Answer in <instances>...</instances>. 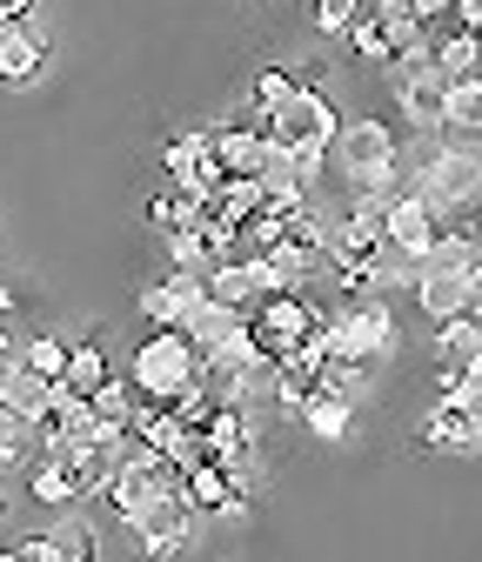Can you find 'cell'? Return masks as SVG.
Wrapping results in <instances>:
<instances>
[{"mask_svg": "<svg viewBox=\"0 0 482 562\" xmlns=\"http://www.w3.org/2000/svg\"><path fill=\"white\" fill-rule=\"evenodd\" d=\"M395 348V315L369 295H349V308L322 315V356H341V362H382Z\"/></svg>", "mask_w": 482, "mask_h": 562, "instance_id": "6da1fadb", "label": "cell"}, {"mask_svg": "<svg viewBox=\"0 0 482 562\" xmlns=\"http://www.w3.org/2000/svg\"><path fill=\"white\" fill-rule=\"evenodd\" d=\"M322 328V308L302 295V289H282V295H261L248 302V341L261 348L268 362H289L295 348Z\"/></svg>", "mask_w": 482, "mask_h": 562, "instance_id": "7a4b0ae2", "label": "cell"}, {"mask_svg": "<svg viewBox=\"0 0 482 562\" xmlns=\"http://www.w3.org/2000/svg\"><path fill=\"white\" fill-rule=\"evenodd\" d=\"M402 188L416 194L436 222H456V215L469 222V215H475V194H482V168H475L469 155H442V148H436V155H429L416 175H408Z\"/></svg>", "mask_w": 482, "mask_h": 562, "instance_id": "3957f363", "label": "cell"}, {"mask_svg": "<svg viewBox=\"0 0 482 562\" xmlns=\"http://www.w3.org/2000/svg\"><path fill=\"white\" fill-rule=\"evenodd\" d=\"M201 375V356L188 348V335L181 328H155L142 348H134V369H127V382L142 389L148 402H168L175 389H188Z\"/></svg>", "mask_w": 482, "mask_h": 562, "instance_id": "277c9868", "label": "cell"}, {"mask_svg": "<svg viewBox=\"0 0 482 562\" xmlns=\"http://www.w3.org/2000/svg\"><path fill=\"white\" fill-rule=\"evenodd\" d=\"M382 81H389V94H395V108H402V121L408 127H436L442 121V75H436V67H429V41L423 47H408V54H395L389 67H382Z\"/></svg>", "mask_w": 482, "mask_h": 562, "instance_id": "5b68a950", "label": "cell"}, {"mask_svg": "<svg viewBox=\"0 0 482 562\" xmlns=\"http://www.w3.org/2000/svg\"><path fill=\"white\" fill-rule=\"evenodd\" d=\"M261 121H268V140H289V148H328L335 127H341L335 101H328L322 88H309V81L289 94V108H282V114H261Z\"/></svg>", "mask_w": 482, "mask_h": 562, "instance_id": "8992f818", "label": "cell"}, {"mask_svg": "<svg viewBox=\"0 0 482 562\" xmlns=\"http://www.w3.org/2000/svg\"><path fill=\"white\" fill-rule=\"evenodd\" d=\"M194 509L181 503V496H161V503H148L142 516H134L127 529H134V542H142V555H155V562H168V555H181L188 542H194Z\"/></svg>", "mask_w": 482, "mask_h": 562, "instance_id": "52a82bcc", "label": "cell"}, {"mask_svg": "<svg viewBox=\"0 0 482 562\" xmlns=\"http://www.w3.org/2000/svg\"><path fill=\"white\" fill-rule=\"evenodd\" d=\"M181 503L194 516H248V488L222 469V462H194L181 475Z\"/></svg>", "mask_w": 482, "mask_h": 562, "instance_id": "ba28073f", "label": "cell"}, {"mask_svg": "<svg viewBox=\"0 0 482 562\" xmlns=\"http://www.w3.org/2000/svg\"><path fill=\"white\" fill-rule=\"evenodd\" d=\"M436 228H442V222H436V215H429V207L408 194V188H395V194H389V207H382V241H389V248H402L416 268H423V255H429Z\"/></svg>", "mask_w": 482, "mask_h": 562, "instance_id": "9c48e42d", "label": "cell"}, {"mask_svg": "<svg viewBox=\"0 0 482 562\" xmlns=\"http://www.w3.org/2000/svg\"><path fill=\"white\" fill-rule=\"evenodd\" d=\"M41 67H47V34L41 21H0V81L8 88H34L41 81Z\"/></svg>", "mask_w": 482, "mask_h": 562, "instance_id": "30bf717a", "label": "cell"}, {"mask_svg": "<svg viewBox=\"0 0 482 562\" xmlns=\"http://www.w3.org/2000/svg\"><path fill=\"white\" fill-rule=\"evenodd\" d=\"M161 168H168V188H181V194H209L215 181H222V168H215V155H209V127H194V134H175L168 140V155H161Z\"/></svg>", "mask_w": 482, "mask_h": 562, "instance_id": "8fae6325", "label": "cell"}, {"mask_svg": "<svg viewBox=\"0 0 482 562\" xmlns=\"http://www.w3.org/2000/svg\"><path fill=\"white\" fill-rule=\"evenodd\" d=\"M475 295H482L475 268H416V302H423L429 322H449V315L475 308Z\"/></svg>", "mask_w": 482, "mask_h": 562, "instance_id": "7c38bea8", "label": "cell"}, {"mask_svg": "<svg viewBox=\"0 0 482 562\" xmlns=\"http://www.w3.org/2000/svg\"><path fill=\"white\" fill-rule=\"evenodd\" d=\"M261 140H268V121H261V114H248V121L209 127V155H215V168H222V175H255Z\"/></svg>", "mask_w": 482, "mask_h": 562, "instance_id": "4fadbf2b", "label": "cell"}, {"mask_svg": "<svg viewBox=\"0 0 482 562\" xmlns=\"http://www.w3.org/2000/svg\"><path fill=\"white\" fill-rule=\"evenodd\" d=\"M194 302H201V274L168 268L161 281H148V289H142V322H155V328H181Z\"/></svg>", "mask_w": 482, "mask_h": 562, "instance_id": "5bb4252c", "label": "cell"}, {"mask_svg": "<svg viewBox=\"0 0 482 562\" xmlns=\"http://www.w3.org/2000/svg\"><path fill=\"white\" fill-rule=\"evenodd\" d=\"M423 449H436V456H475L482 449V422H475V408H449V402H436L429 408V422H423Z\"/></svg>", "mask_w": 482, "mask_h": 562, "instance_id": "9a60e30c", "label": "cell"}, {"mask_svg": "<svg viewBox=\"0 0 482 562\" xmlns=\"http://www.w3.org/2000/svg\"><path fill=\"white\" fill-rule=\"evenodd\" d=\"M235 328H248V308H222V302H209V295H201V302L188 308V322H181V335H188V348H194V356H209V348H222Z\"/></svg>", "mask_w": 482, "mask_h": 562, "instance_id": "2e32d148", "label": "cell"}, {"mask_svg": "<svg viewBox=\"0 0 482 562\" xmlns=\"http://www.w3.org/2000/svg\"><path fill=\"white\" fill-rule=\"evenodd\" d=\"M375 389V362H341V356H322L315 362V395H335V402H362Z\"/></svg>", "mask_w": 482, "mask_h": 562, "instance_id": "e0dca14e", "label": "cell"}, {"mask_svg": "<svg viewBox=\"0 0 482 562\" xmlns=\"http://www.w3.org/2000/svg\"><path fill=\"white\" fill-rule=\"evenodd\" d=\"M295 422H302L315 442H349V436H356V408L335 402V395H309V402L295 408Z\"/></svg>", "mask_w": 482, "mask_h": 562, "instance_id": "ac0fdd59", "label": "cell"}, {"mask_svg": "<svg viewBox=\"0 0 482 562\" xmlns=\"http://www.w3.org/2000/svg\"><path fill=\"white\" fill-rule=\"evenodd\" d=\"M442 335H436V348H442V362H482V315L475 308H462V315H449V322H436Z\"/></svg>", "mask_w": 482, "mask_h": 562, "instance_id": "d6986e66", "label": "cell"}, {"mask_svg": "<svg viewBox=\"0 0 482 562\" xmlns=\"http://www.w3.org/2000/svg\"><path fill=\"white\" fill-rule=\"evenodd\" d=\"M108 382V356L94 341H67V369H60V389H75V395H94Z\"/></svg>", "mask_w": 482, "mask_h": 562, "instance_id": "ffe728a7", "label": "cell"}, {"mask_svg": "<svg viewBox=\"0 0 482 562\" xmlns=\"http://www.w3.org/2000/svg\"><path fill=\"white\" fill-rule=\"evenodd\" d=\"M475 60H482L475 34H449V41H436V47H429V67H436L442 81H482V75H475Z\"/></svg>", "mask_w": 482, "mask_h": 562, "instance_id": "44dd1931", "label": "cell"}, {"mask_svg": "<svg viewBox=\"0 0 482 562\" xmlns=\"http://www.w3.org/2000/svg\"><path fill=\"white\" fill-rule=\"evenodd\" d=\"M134 408H142V389H134V382H121V375H108V382L88 395V415H94V422H114V429H127V422H134Z\"/></svg>", "mask_w": 482, "mask_h": 562, "instance_id": "7402d4cb", "label": "cell"}, {"mask_svg": "<svg viewBox=\"0 0 482 562\" xmlns=\"http://www.w3.org/2000/svg\"><path fill=\"white\" fill-rule=\"evenodd\" d=\"M436 402H449V408H482V369H475V362H442Z\"/></svg>", "mask_w": 482, "mask_h": 562, "instance_id": "603a6c76", "label": "cell"}, {"mask_svg": "<svg viewBox=\"0 0 482 562\" xmlns=\"http://www.w3.org/2000/svg\"><path fill=\"white\" fill-rule=\"evenodd\" d=\"M21 369L41 375V382H60V369H67V341H60V335H21Z\"/></svg>", "mask_w": 482, "mask_h": 562, "instance_id": "cb8c5ba5", "label": "cell"}, {"mask_svg": "<svg viewBox=\"0 0 482 562\" xmlns=\"http://www.w3.org/2000/svg\"><path fill=\"white\" fill-rule=\"evenodd\" d=\"M41 442H34V422L21 415V408H8L0 402V469H14V462H27Z\"/></svg>", "mask_w": 482, "mask_h": 562, "instance_id": "d4e9b609", "label": "cell"}, {"mask_svg": "<svg viewBox=\"0 0 482 562\" xmlns=\"http://www.w3.org/2000/svg\"><path fill=\"white\" fill-rule=\"evenodd\" d=\"M148 222H155L161 235H181V228H194V222H201V201H194V194H181V188H168V194H155V201H148Z\"/></svg>", "mask_w": 482, "mask_h": 562, "instance_id": "484cf974", "label": "cell"}, {"mask_svg": "<svg viewBox=\"0 0 482 562\" xmlns=\"http://www.w3.org/2000/svg\"><path fill=\"white\" fill-rule=\"evenodd\" d=\"M423 268H475V228H436Z\"/></svg>", "mask_w": 482, "mask_h": 562, "instance_id": "4316f807", "label": "cell"}, {"mask_svg": "<svg viewBox=\"0 0 482 562\" xmlns=\"http://www.w3.org/2000/svg\"><path fill=\"white\" fill-rule=\"evenodd\" d=\"M295 88L302 75H289V67H255V114H282Z\"/></svg>", "mask_w": 482, "mask_h": 562, "instance_id": "83f0119b", "label": "cell"}, {"mask_svg": "<svg viewBox=\"0 0 482 562\" xmlns=\"http://www.w3.org/2000/svg\"><path fill=\"white\" fill-rule=\"evenodd\" d=\"M47 536H54V562H94V555H101L94 522H60V529H47Z\"/></svg>", "mask_w": 482, "mask_h": 562, "instance_id": "f1b7e54d", "label": "cell"}, {"mask_svg": "<svg viewBox=\"0 0 482 562\" xmlns=\"http://www.w3.org/2000/svg\"><path fill=\"white\" fill-rule=\"evenodd\" d=\"M168 241V261L181 268V274H209L215 268V255H209V241H201L194 228H181V235H161Z\"/></svg>", "mask_w": 482, "mask_h": 562, "instance_id": "f546056e", "label": "cell"}, {"mask_svg": "<svg viewBox=\"0 0 482 562\" xmlns=\"http://www.w3.org/2000/svg\"><path fill=\"white\" fill-rule=\"evenodd\" d=\"M309 8H315V27L322 34H349L362 21V0H309Z\"/></svg>", "mask_w": 482, "mask_h": 562, "instance_id": "4dcf8cb0", "label": "cell"}, {"mask_svg": "<svg viewBox=\"0 0 482 562\" xmlns=\"http://www.w3.org/2000/svg\"><path fill=\"white\" fill-rule=\"evenodd\" d=\"M34 14V0H0V21H27Z\"/></svg>", "mask_w": 482, "mask_h": 562, "instance_id": "1f68e13d", "label": "cell"}, {"mask_svg": "<svg viewBox=\"0 0 482 562\" xmlns=\"http://www.w3.org/2000/svg\"><path fill=\"white\" fill-rule=\"evenodd\" d=\"M0 328H14V289L0 281Z\"/></svg>", "mask_w": 482, "mask_h": 562, "instance_id": "d6a6232c", "label": "cell"}, {"mask_svg": "<svg viewBox=\"0 0 482 562\" xmlns=\"http://www.w3.org/2000/svg\"><path fill=\"white\" fill-rule=\"evenodd\" d=\"M0 562H14V549H0Z\"/></svg>", "mask_w": 482, "mask_h": 562, "instance_id": "836d02e7", "label": "cell"}, {"mask_svg": "<svg viewBox=\"0 0 482 562\" xmlns=\"http://www.w3.org/2000/svg\"><path fill=\"white\" fill-rule=\"evenodd\" d=\"M362 8H375V0H362Z\"/></svg>", "mask_w": 482, "mask_h": 562, "instance_id": "e575fe53", "label": "cell"}]
</instances>
